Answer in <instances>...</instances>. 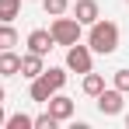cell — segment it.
Segmentation results:
<instances>
[{
  "mask_svg": "<svg viewBox=\"0 0 129 129\" xmlns=\"http://www.w3.org/2000/svg\"><path fill=\"white\" fill-rule=\"evenodd\" d=\"M39 77H42L52 91H63V84H66V66H49V70H42Z\"/></svg>",
  "mask_w": 129,
  "mask_h": 129,
  "instance_id": "30bf717a",
  "label": "cell"
},
{
  "mask_svg": "<svg viewBox=\"0 0 129 129\" xmlns=\"http://www.w3.org/2000/svg\"><path fill=\"white\" fill-rule=\"evenodd\" d=\"M4 98H7V91H4V87H0V105H4Z\"/></svg>",
  "mask_w": 129,
  "mask_h": 129,
  "instance_id": "ffe728a7",
  "label": "cell"
},
{
  "mask_svg": "<svg viewBox=\"0 0 129 129\" xmlns=\"http://www.w3.org/2000/svg\"><path fill=\"white\" fill-rule=\"evenodd\" d=\"M45 112L56 119V122H66V119H73V112H77V105H73V98H66V94H49V101H45Z\"/></svg>",
  "mask_w": 129,
  "mask_h": 129,
  "instance_id": "277c9868",
  "label": "cell"
},
{
  "mask_svg": "<svg viewBox=\"0 0 129 129\" xmlns=\"http://www.w3.org/2000/svg\"><path fill=\"white\" fill-rule=\"evenodd\" d=\"M112 87H119L122 94H129V70H115L112 73Z\"/></svg>",
  "mask_w": 129,
  "mask_h": 129,
  "instance_id": "ac0fdd59",
  "label": "cell"
},
{
  "mask_svg": "<svg viewBox=\"0 0 129 129\" xmlns=\"http://www.w3.org/2000/svg\"><path fill=\"white\" fill-rule=\"evenodd\" d=\"M21 14V0H0V21H14Z\"/></svg>",
  "mask_w": 129,
  "mask_h": 129,
  "instance_id": "5bb4252c",
  "label": "cell"
},
{
  "mask_svg": "<svg viewBox=\"0 0 129 129\" xmlns=\"http://www.w3.org/2000/svg\"><path fill=\"white\" fill-rule=\"evenodd\" d=\"M28 94H31V101L45 105V101H49V94H56V91H52V87L45 84L42 77H35V80H31V87H28Z\"/></svg>",
  "mask_w": 129,
  "mask_h": 129,
  "instance_id": "7c38bea8",
  "label": "cell"
},
{
  "mask_svg": "<svg viewBox=\"0 0 129 129\" xmlns=\"http://www.w3.org/2000/svg\"><path fill=\"white\" fill-rule=\"evenodd\" d=\"M14 45H18L14 24H11V21H0V52H4V49H14Z\"/></svg>",
  "mask_w": 129,
  "mask_h": 129,
  "instance_id": "4fadbf2b",
  "label": "cell"
},
{
  "mask_svg": "<svg viewBox=\"0 0 129 129\" xmlns=\"http://www.w3.org/2000/svg\"><path fill=\"white\" fill-rule=\"evenodd\" d=\"M91 31H87V45H91V52H98V56H112L115 49H119V24L115 21H105V18H98L94 24H87Z\"/></svg>",
  "mask_w": 129,
  "mask_h": 129,
  "instance_id": "6da1fadb",
  "label": "cell"
},
{
  "mask_svg": "<svg viewBox=\"0 0 129 129\" xmlns=\"http://www.w3.org/2000/svg\"><path fill=\"white\" fill-rule=\"evenodd\" d=\"M42 70H45V56H39V52H24V56H21V70H18L21 77L35 80Z\"/></svg>",
  "mask_w": 129,
  "mask_h": 129,
  "instance_id": "ba28073f",
  "label": "cell"
},
{
  "mask_svg": "<svg viewBox=\"0 0 129 129\" xmlns=\"http://www.w3.org/2000/svg\"><path fill=\"white\" fill-rule=\"evenodd\" d=\"M126 126H129V115H126Z\"/></svg>",
  "mask_w": 129,
  "mask_h": 129,
  "instance_id": "44dd1931",
  "label": "cell"
},
{
  "mask_svg": "<svg viewBox=\"0 0 129 129\" xmlns=\"http://www.w3.org/2000/svg\"><path fill=\"white\" fill-rule=\"evenodd\" d=\"M7 129H31V115H24V112H18V115H7V122H4Z\"/></svg>",
  "mask_w": 129,
  "mask_h": 129,
  "instance_id": "2e32d148",
  "label": "cell"
},
{
  "mask_svg": "<svg viewBox=\"0 0 129 129\" xmlns=\"http://www.w3.org/2000/svg\"><path fill=\"white\" fill-rule=\"evenodd\" d=\"M98 112L101 115H119L122 112V91L119 87H105L98 94Z\"/></svg>",
  "mask_w": 129,
  "mask_h": 129,
  "instance_id": "5b68a950",
  "label": "cell"
},
{
  "mask_svg": "<svg viewBox=\"0 0 129 129\" xmlns=\"http://www.w3.org/2000/svg\"><path fill=\"white\" fill-rule=\"evenodd\" d=\"M126 4H129V0H126Z\"/></svg>",
  "mask_w": 129,
  "mask_h": 129,
  "instance_id": "7402d4cb",
  "label": "cell"
},
{
  "mask_svg": "<svg viewBox=\"0 0 129 129\" xmlns=\"http://www.w3.org/2000/svg\"><path fill=\"white\" fill-rule=\"evenodd\" d=\"M80 28L84 24L77 21V18H52V24H49V35H52V42L56 45H73V42H80Z\"/></svg>",
  "mask_w": 129,
  "mask_h": 129,
  "instance_id": "7a4b0ae2",
  "label": "cell"
},
{
  "mask_svg": "<svg viewBox=\"0 0 129 129\" xmlns=\"http://www.w3.org/2000/svg\"><path fill=\"white\" fill-rule=\"evenodd\" d=\"M73 18L80 24H94L101 18V7H98V0H77L73 4Z\"/></svg>",
  "mask_w": 129,
  "mask_h": 129,
  "instance_id": "52a82bcc",
  "label": "cell"
},
{
  "mask_svg": "<svg viewBox=\"0 0 129 129\" xmlns=\"http://www.w3.org/2000/svg\"><path fill=\"white\" fill-rule=\"evenodd\" d=\"M28 52H39V56H49V49H52V35H49V31H45V28H35V31H28Z\"/></svg>",
  "mask_w": 129,
  "mask_h": 129,
  "instance_id": "8992f818",
  "label": "cell"
},
{
  "mask_svg": "<svg viewBox=\"0 0 129 129\" xmlns=\"http://www.w3.org/2000/svg\"><path fill=\"white\" fill-rule=\"evenodd\" d=\"M42 11L49 14V18H59V14L70 11V0H42Z\"/></svg>",
  "mask_w": 129,
  "mask_h": 129,
  "instance_id": "9a60e30c",
  "label": "cell"
},
{
  "mask_svg": "<svg viewBox=\"0 0 129 129\" xmlns=\"http://www.w3.org/2000/svg\"><path fill=\"white\" fill-rule=\"evenodd\" d=\"M101 91H105V77L94 73V70H87V73H84V94H87V98H98Z\"/></svg>",
  "mask_w": 129,
  "mask_h": 129,
  "instance_id": "8fae6325",
  "label": "cell"
},
{
  "mask_svg": "<svg viewBox=\"0 0 129 129\" xmlns=\"http://www.w3.org/2000/svg\"><path fill=\"white\" fill-rule=\"evenodd\" d=\"M18 70H21V56L14 49H4L0 52V77H18Z\"/></svg>",
  "mask_w": 129,
  "mask_h": 129,
  "instance_id": "9c48e42d",
  "label": "cell"
},
{
  "mask_svg": "<svg viewBox=\"0 0 129 129\" xmlns=\"http://www.w3.org/2000/svg\"><path fill=\"white\" fill-rule=\"evenodd\" d=\"M66 70H73V73H87V70H94V52H91V45H66Z\"/></svg>",
  "mask_w": 129,
  "mask_h": 129,
  "instance_id": "3957f363",
  "label": "cell"
},
{
  "mask_svg": "<svg viewBox=\"0 0 129 129\" xmlns=\"http://www.w3.org/2000/svg\"><path fill=\"white\" fill-rule=\"evenodd\" d=\"M56 126H59V122H56L49 112H42V115H35V119H31V129H56Z\"/></svg>",
  "mask_w": 129,
  "mask_h": 129,
  "instance_id": "e0dca14e",
  "label": "cell"
},
{
  "mask_svg": "<svg viewBox=\"0 0 129 129\" xmlns=\"http://www.w3.org/2000/svg\"><path fill=\"white\" fill-rule=\"evenodd\" d=\"M4 122H7V115H4V105H0V126H4Z\"/></svg>",
  "mask_w": 129,
  "mask_h": 129,
  "instance_id": "d6986e66",
  "label": "cell"
}]
</instances>
